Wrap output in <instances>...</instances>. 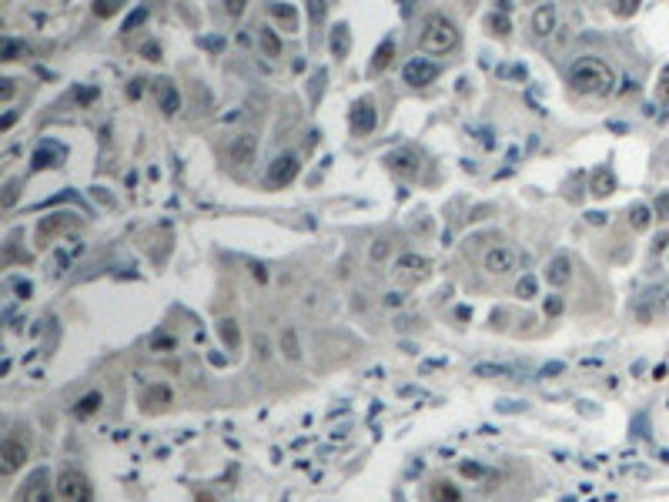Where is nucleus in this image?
<instances>
[{"instance_id": "nucleus-1", "label": "nucleus", "mask_w": 669, "mask_h": 502, "mask_svg": "<svg viewBox=\"0 0 669 502\" xmlns=\"http://www.w3.org/2000/svg\"><path fill=\"white\" fill-rule=\"evenodd\" d=\"M612 84H616V74H612L609 64L599 58L575 60L573 71H569V87L579 97H602L612 91Z\"/></svg>"}, {"instance_id": "nucleus-2", "label": "nucleus", "mask_w": 669, "mask_h": 502, "mask_svg": "<svg viewBox=\"0 0 669 502\" xmlns=\"http://www.w3.org/2000/svg\"><path fill=\"white\" fill-rule=\"evenodd\" d=\"M455 44H459V27L452 24V20L445 17V14H432V17L425 20V31H422V47L428 51V54H449V51H455Z\"/></svg>"}, {"instance_id": "nucleus-3", "label": "nucleus", "mask_w": 669, "mask_h": 502, "mask_svg": "<svg viewBox=\"0 0 669 502\" xmlns=\"http://www.w3.org/2000/svg\"><path fill=\"white\" fill-rule=\"evenodd\" d=\"M58 492L64 502H91V483L77 465H64L58 472Z\"/></svg>"}, {"instance_id": "nucleus-4", "label": "nucleus", "mask_w": 669, "mask_h": 502, "mask_svg": "<svg viewBox=\"0 0 669 502\" xmlns=\"http://www.w3.org/2000/svg\"><path fill=\"white\" fill-rule=\"evenodd\" d=\"M428 271H432L428 258H422L415 251H405V254L395 258V278H399L401 285H419V282L428 278Z\"/></svg>"}, {"instance_id": "nucleus-5", "label": "nucleus", "mask_w": 669, "mask_h": 502, "mask_svg": "<svg viewBox=\"0 0 669 502\" xmlns=\"http://www.w3.org/2000/svg\"><path fill=\"white\" fill-rule=\"evenodd\" d=\"M27 456H31V442L20 439V435H7V439L0 442V472H3V476H14L20 465L27 462Z\"/></svg>"}, {"instance_id": "nucleus-6", "label": "nucleus", "mask_w": 669, "mask_h": 502, "mask_svg": "<svg viewBox=\"0 0 669 502\" xmlns=\"http://www.w3.org/2000/svg\"><path fill=\"white\" fill-rule=\"evenodd\" d=\"M298 171H302V161H298V155H278V157H275V164H268L265 184L271 188V191H278V188H288V184L298 178Z\"/></svg>"}, {"instance_id": "nucleus-7", "label": "nucleus", "mask_w": 669, "mask_h": 502, "mask_svg": "<svg viewBox=\"0 0 669 502\" xmlns=\"http://www.w3.org/2000/svg\"><path fill=\"white\" fill-rule=\"evenodd\" d=\"M348 124H351V131H355V135H368V131H375V128H379V107H375V101L358 97V101L351 104V111H348Z\"/></svg>"}, {"instance_id": "nucleus-8", "label": "nucleus", "mask_w": 669, "mask_h": 502, "mask_svg": "<svg viewBox=\"0 0 669 502\" xmlns=\"http://www.w3.org/2000/svg\"><path fill=\"white\" fill-rule=\"evenodd\" d=\"M516 265H519V251L512 245H496V248L485 251V258H482V268L489 275H509V271H516Z\"/></svg>"}, {"instance_id": "nucleus-9", "label": "nucleus", "mask_w": 669, "mask_h": 502, "mask_svg": "<svg viewBox=\"0 0 669 502\" xmlns=\"http://www.w3.org/2000/svg\"><path fill=\"white\" fill-rule=\"evenodd\" d=\"M254 155H258V137L254 135H234L228 144V161L234 168H251L254 164Z\"/></svg>"}, {"instance_id": "nucleus-10", "label": "nucleus", "mask_w": 669, "mask_h": 502, "mask_svg": "<svg viewBox=\"0 0 669 502\" xmlns=\"http://www.w3.org/2000/svg\"><path fill=\"white\" fill-rule=\"evenodd\" d=\"M435 78H439V67L428 58H412V60H405V67H401V80L412 84V87H425V84H432Z\"/></svg>"}, {"instance_id": "nucleus-11", "label": "nucleus", "mask_w": 669, "mask_h": 502, "mask_svg": "<svg viewBox=\"0 0 669 502\" xmlns=\"http://www.w3.org/2000/svg\"><path fill=\"white\" fill-rule=\"evenodd\" d=\"M74 225H77L74 214H47V218H40L37 245H40V248H47V245H51V238H60L64 232H71Z\"/></svg>"}, {"instance_id": "nucleus-12", "label": "nucleus", "mask_w": 669, "mask_h": 502, "mask_svg": "<svg viewBox=\"0 0 669 502\" xmlns=\"http://www.w3.org/2000/svg\"><path fill=\"white\" fill-rule=\"evenodd\" d=\"M20 502H54V489H51V472L47 469H37L31 476V483L24 485V492H20Z\"/></svg>"}, {"instance_id": "nucleus-13", "label": "nucleus", "mask_w": 669, "mask_h": 502, "mask_svg": "<svg viewBox=\"0 0 669 502\" xmlns=\"http://www.w3.org/2000/svg\"><path fill=\"white\" fill-rule=\"evenodd\" d=\"M555 24H559V10H555V3H542V7H535V10H532V37L546 40L555 31Z\"/></svg>"}, {"instance_id": "nucleus-14", "label": "nucleus", "mask_w": 669, "mask_h": 502, "mask_svg": "<svg viewBox=\"0 0 669 502\" xmlns=\"http://www.w3.org/2000/svg\"><path fill=\"white\" fill-rule=\"evenodd\" d=\"M616 191V171H612L609 164H599L593 174H589V194L596 198H609Z\"/></svg>"}, {"instance_id": "nucleus-15", "label": "nucleus", "mask_w": 669, "mask_h": 502, "mask_svg": "<svg viewBox=\"0 0 669 502\" xmlns=\"http://www.w3.org/2000/svg\"><path fill=\"white\" fill-rule=\"evenodd\" d=\"M60 161H64V148H54V144L47 141V144H40L37 151H34V161H31V164H34L37 171H47V168H60Z\"/></svg>"}, {"instance_id": "nucleus-16", "label": "nucleus", "mask_w": 669, "mask_h": 502, "mask_svg": "<svg viewBox=\"0 0 669 502\" xmlns=\"http://www.w3.org/2000/svg\"><path fill=\"white\" fill-rule=\"evenodd\" d=\"M171 406V388L168 386H151L144 395H141V408L144 412H157V408Z\"/></svg>"}, {"instance_id": "nucleus-17", "label": "nucleus", "mask_w": 669, "mask_h": 502, "mask_svg": "<svg viewBox=\"0 0 669 502\" xmlns=\"http://www.w3.org/2000/svg\"><path fill=\"white\" fill-rule=\"evenodd\" d=\"M546 278H549L553 285H566V282L573 278V261H569L566 254H555L553 261H549V271H546Z\"/></svg>"}, {"instance_id": "nucleus-18", "label": "nucleus", "mask_w": 669, "mask_h": 502, "mask_svg": "<svg viewBox=\"0 0 669 502\" xmlns=\"http://www.w3.org/2000/svg\"><path fill=\"white\" fill-rule=\"evenodd\" d=\"M351 51V34H348V24H335L331 27V54L342 60Z\"/></svg>"}, {"instance_id": "nucleus-19", "label": "nucleus", "mask_w": 669, "mask_h": 502, "mask_svg": "<svg viewBox=\"0 0 669 502\" xmlns=\"http://www.w3.org/2000/svg\"><path fill=\"white\" fill-rule=\"evenodd\" d=\"M525 372H529L525 365H476V375H482V379H492V375H498V379H519Z\"/></svg>"}, {"instance_id": "nucleus-20", "label": "nucleus", "mask_w": 669, "mask_h": 502, "mask_svg": "<svg viewBox=\"0 0 669 502\" xmlns=\"http://www.w3.org/2000/svg\"><path fill=\"white\" fill-rule=\"evenodd\" d=\"M388 164L399 174H405V178H412V174L419 171V157L412 155V151H395V155L388 157Z\"/></svg>"}, {"instance_id": "nucleus-21", "label": "nucleus", "mask_w": 669, "mask_h": 502, "mask_svg": "<svg viewBox=\"0 0 669 502\" xmlns=\"http://www.w3.org/2000/svg\"><path fill=\"white\" fill-rule=\"evenodd\" d=\"M157 104H161V111L171 117L181 111V94L174 91V84H161V94H157Z\"/></svg>"}, {"instance_id": "nucleus-22", "label": "nucleus", "mask_w": 669, "mask_h": 502, "mask_svg": "<svg viewBox=\"0 0 669 502\" xmlns=\"http://www.w3.org/2000/svg\"><path fill=\"white\" fill-rule=\"evenodd\" d=\"M258 44H261V51H265L268 58H278V54H281V37H278L275 27H261V31H258Z\"/></svg>"}, {"instance_id": "nucleus-23", "label": "nucleus", "mask_w": 669, "mask_h": 502, "mask_svg": "<svg viewBox=\"0 0 669 502\" xmlns=\"http://www.w3.org/2000/svg\"><path fill=\"white\" fill-rule=\"evenodd\" d=\"M392 54H395V40L388 37V40H382V47H379L375 58H372V74H382L385 67L392 64Z\"/></svg>"}, {"instance_id": "nucleus-24", "label": "nucleus", "mask_w": 669, "mask_h": 502, "mask_svg": "<svg viewBox=\"0 0 669 502\" xmlns=\"http://www.w3.org/2000/svg\"><path fill=\"white\" fill-rule=\"evenodd\" d=\"M652 218H656V214H652L650 205H632L629 208V225L636 228V232H646V228L652 225Z\"/></svg>"}, {"instance_id": "nucleus-25", "label": "nucleus", "mask_w": 669, "mask_h": 502, "mask_svg": "<svg viewBox=\"0 0 669 502\" xmlns=\"http://www.w3.org/2000/svg\"><path fill=\"white\" fill-rule=\"evenodd\" d=\"M101 402H104V395H101V392H87V395H84V399L77 402L74 415H77V419H91L97 408H101Z\"/></svg>"}, {"instance_id": "nucleus-26", "label": "nucleus", "mask_w": 669, "mask_h": 502, "mask_svg": "<svg viewBox=\"0 0 669 502\" xmlns=\"http://www.w3.org/2000/svg\"><path fill=\"white\" fill-rule=\"evenodd\" d=\"M432 499L435 502H462V492L452 483H435L432 485Z\"/></svg>"}, {"instance_id": "nucleus-27", "label": "nucleus", "mask_w": 669, "mask_h": 502, "mask_svg": "<svg viewBox=\"0 0 669 502\" xmlns=\"http://www.w3.org/2000/svg\"><path fill=\"white\" fill-rule=\"evenodd\" d=\"M535 295H539V278H535V275H522L516 282V298H525V302H529Z\"/></svg>"}, {"instance_id": "nucleus-28", "label": "nucleus", "mask_w": 669, "mask_h": 502, "mask_svg": "<svg viewBox=\"0 0 669 502\" xmlns=\"http://www.w3.org/2000/svg\"><path fill=\"white\" fill-rule=\"evenodd\" d=\"M218 331H221V342H225L228 348H238V345H241V335H238V322H234V318H225Z\"/></svg>"}, {"instance_id": "nucleus-29", "label": "nucleus", "mask_w": 669, "mask_h": 502, "mask_svg": "<svg viewBox=\"0 0 669 502\" xmlns=\"http://www.w3.org/2000/svg\"><path fill=\"white\" fill-rule=\"evenodd\" d=\"M268 14H271V17H278L281 24H288L291 31H295V24H298V14H295V7H285V3H271V7H268Z\"/></svg>"}, {"instance_id": "nucleus-30", "label": "nucleus", "mask_w": 669, "mask_h": 502, "mask_svg": "<svg viewBox=\"0 0 669 502\" xmlns=\"http://www.w3.org/2000/svg\"><path fill=\"white\" fill-rule=\"evenodd\" d=\"M281 348H285V355L291 358V362H295V358H302V345H298V335H295L291 329H288L285 335H281Z\"/></svg>"}, {"instance_id": "nucleus-31", "label": "nucleus", "mask_w": 669, "mask_h": 502, "mask_svg": "<svg viewBox=\"0 0 669 502\" xmlns=\"http://www.w3.org/2000/svg\"><path fill=\"white\" fill-rule=\"evenodd\" d=\"M117 10H121V0H97V3H94L97 17H114Z\"/></svg>"}, {"instance_id": "nucleus-32", "label": "nucleus", "mask_w": 669, "mask_h": 502, "mask_svg": "<svg viewBox=\"0 0 669 502\" xmlns=\"http://www.w3.org/2000/svg\"><path fill=\"white\" fill-rule=\"evenodd\" d=\"M639 10V0H619V3H612V14L616 17H632Z\"/></svg>"}, {"instance_id": "nucleus-33", "label": "nucleus", "mask_w": 669, "mask_h": 502, "mask_svg": "<svg viewBox=\"0 0 669 502\" xmlns=\"http://www.w3.org/2000/svg\"><path fill=\"white\" fill-rule=\"evenodd\" d=\"M489 27H492L496 34H509V31H512V20L505 17V14H492V17H489Z\"/></svg>"}, {"instance_id": "nucleus-34", "label": "nucleus", "mask_w": 669, "mask_h": 502, "mask_svg": "<svg viewBox=\"0 0 669 502\" xmlns=\"http://www.w3.org/2000/svg\"><path fill=\"white\" fill-rule=\"evenodd\" d=\"M368 254H372V261H382L385 254H388V241H385V238H379V241L372 245V251H368Z\"/></svg>"}, {"instance_id": "nucleus-35", "label": "nucleus", "mask_w": 669, "mask_h": 502, "mask_svg": "<svg viewBox=\"0 0 669 502\" xmlns=\"http://www.w3.org/2000/svg\"><path fill=\"white\" fill-rule=\"evenodd\" d=\"M144 20H148V10H144V7H141V10H137V14H131V17H128V24H124V31H134V27H141V24H144Z\"/></svg>"}, {"instance_id": "nucleus-36", "label": "nucleus", "mask_w": 669, "mask_h": 502, "mask_svg": "<svg viewBox=\"0 0 669 502\" xmlns=\"http://www.w3.org/2000/svg\"><path fill=\"white\" fill-rule=\"evenodd\" d=\"M656 214H659V218H669V191L656 198Z\"/></svg>"}, {"instance_id": "nucleus-37", "label": "nucleus", "mask_w": 669, "mask_h": 502, "mask_svg": "<svg viewBox=\"0 0 669 502\" xmlns=\"http://www.w3.org/2000/svg\"><path fill=\"white\" fill-rule=\"evenodd\" d=\"M225 10H228L231 17H238V14H245V0H225Z\"/></svg>"}, {"instance_id": "nucleus-38", "label": "nucleus", "mask_w": 669, "mask_h": 502, "mask_svg": "<svg viewBox=\"0 0 669 502\" xmlns=\"http://www.w3.org/2000/svg\"><path fill=\"white\" fill-rule=\"evenodd\" d=\"M385 305H388V309H399V305H405V295H401V291H388V295H385Z\"/></svg>"}, {"instance_id": "nucleus-39", "label": "nucleus", "mask_w": 669, "mask_h": 502, "mask_svg": "<svg viewBox=\"0 0 669 502\" xmlns=\"http://www.w3.org/2000/svg\"><path fill=\"white\" fill-rule=\"evenodd\" d=\"M17 51H20L17 40H7V44H3V60H17Z\"/></svg>"}, {"instance_id": "nucleus-40", "label": "nucleus", "mask_w": 669, "mask_h": 502, "mask_svg": "<svg viewBox=\"0 0 669 502\" xmlns=\"http://www.w3.org/2000/svg\"><path fill=\"white\" fill-rule=\"evenodd\" d=\"M14 201H17V181H10V184H7V194H3V208H10Z\"/></svg>"}, {"instance_id": "nucleus-41", "label": "nucleus", "mask_w": 669, "mask_h": 502, "mask_svg": "<svg viewBox=\"0 0 669 502\" xmlns=\"http://www.w3.org/2000/svg\"><path fill=\"white\" fill-rule=\"evenodd\" d=\"M559 311H562V298H559V295H553V298L546 302V315H559Z\"/></svg>"}, {"instance_id": "nucleus-42", "label": "nucleus", "mask_w": 669, "mask_h": 502, "mask_svg": "<svg viewBox=\"0 0 669 502\" xmlns=\"http://www.w3.org/2000/svg\"><path fill=\"white\" fill-rule=\"evenodd\" d=\"M254 345H258V358H268V355H271V345L265 342V335H258V338H254Z\"/></svg>"}, {"instance_id": "nucleus-43", "label": "nucleus", "mask_w": 669, "mask_h": 502, "mask_svg": "<svg viewBox=\"0 0 669 502\" xmlns=\"http://www.w3.org/2000/svg\"><path fill=\"white\" fill-rule=\"evenodd\" d=\"M308 14H311V20H322L325 17V3H308Z\"/></svg>"}, {"instance_id": "nucleus-44", "label": "nucleus", "mask_w": 669, "mask_h": 502, "mask_svg": "<svg viewBox=\"0 0 669 502\" xmlns=\"http://www.w3.org/2000/svg\"><path fill=\"white\" fill-rule=\"evenodd\" d=\"M659 94L663 97H669V67L663 71V78H659Z\"/></svg>"}, {"instance_id": "nucleus-45", "label": "nucleus", "mask_w": 669, "mask_h": 502, "mask_svg": "<svg viewBox=\"0 0 669 502\" xmlns=\"http://www.w3.org/2000/svg\"><path fill=\"white\" fill-rule=\"evenodd\" d=\"M148 60H157V44H144V51H141Z\"/></svg>"}, {"instance_id": "nucleus-46", "label": "nucleus", "mask_w": 669, "mask_h": 502, "mask_svg": "<svg viewBox=\"0 0 669 502\" xmlns=\"http://www.w3.org/2000/svg\"><path fill=\"white\" fill-rule=\"evenodd\" d=\"M17 291H20V298H31V291H34V285H31V282H20V285H17Z\"/></svg>"}, {"instance_id": "nucleus-47", "label": "nucleus", "mask_w": 669, "mask_h": 502, "mask_svg": "<svg viewBox=\"0 0 669 502\" xmlns=\"http://www.w3.org/2000/svg\"><path fill=\"white\" fill-rule=\"evenodd\" d=\"M14 97V80H3V101H10Z\"/></svg>"}, {"instance_id": "nucleus-48", "label": "nucleus", "mask_w": 669, "mask_h": 502, "mask_svg": "<svg viewBox=\"0 0 669 502\" xmlns=\"http://www.w3.org/2000/svg\"><path fill=\"white\" fill-rule=\"evenodd\" d=\"M555 372H562V365H559V362H553V365L542 368V375H555Z\"/></svg>"}, {"instance_id": "nucleus-49", "label": "nucleus", "mask_w": 669, "mask_h": 502, "mask_svg": "<svg viewBox=\"0 0 669 502\" xmlns=\"http://www.w3.org/2000/svg\"><path fill=\"white\" fill-rule=\"evenodd\" d=\"M589 221H593V225H602V221H606V214H599V211H593V214H589Z\"/></svg>"}]
</instances>
